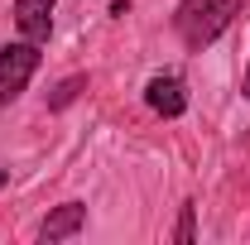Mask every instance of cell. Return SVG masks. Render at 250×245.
Masks as SVG:
<instances>
[{"mask_svg":"<svg viewBox=\"0 0 250 245\" xmlns=\"http://www.w3.org/2000/svg\"><path fill=\"white\" fill-rule=\"evenodd\" d=\"M241 15V0H178L173 10V29L192 53H202L207 43H217L226 24Z\"/></svg>","mask_w":250,"mask_h":245,"instance_id":"obj_1","label":"cell"},{"mask_svg":"<svg viewBox=\"0 0 250 245\" xmlns=\"http://www.w3.org/2000/svg\"><path fill=\"white\" fill-rule=\"evenodd\" d=\"M241 96L250 101V67H246V82H241Z\"/></svg>","mask_w":250,"mask_h":245,"instance_id":"obj_8","label":"cell"},{"mask_svg":"<svg viewBox=\"0 0 250 245\" xmlns=\"http://www.w3.org/2000/svg\"><path fill=\"white\" fill-rule=\"evenodd\" d=\"M82 87H87V77H67V82H62L58 92L48 96V106H53V111H62V106H72V101H77V92H82Z\"/></svg>","mask_w":250,"mask_h":245,"instance_id":"obj_7","label":"cell"},{"mask_svg":"<svg viewBox=\"0 0 250 245\" xmlns=\"http://www.w3.org/2000/svg\"><path fill=\"white\" fill-rule=\"evenodd\" d=\"M82 226H87V207H82V202H62V207H53L48 221L39 226V241H43V245L67 241V236H77Z\"/></svg>","mask_w":250,"mask_h":245,"instance_id":"obj_4","label":"cell"},{"mask_svg":"<svg viewBox=\"0 0 250 245\" xmlns=\"http://www.w3.org/2000/svg\"><path fill=\"white\" fill-rule=\"evenodd\" d=\"M192 212H197V207L183 202V212H178V231H173V241H178V245H192V241H197V216H192Z\"/></svg>","mask_w":250,"mask_h":245,"instance_id":"obj_6","label":"cell"},{"mask_svg":"<svg viewBox=\"0 0 250 245\" xmlns=\"http://www.w3.org/2000/svg\"><path fill=\"white\" fill-rule=\"evenodd\" d=\"M53 5L58 0H15V24L29 43H48L53 34Z\"/></svg>","mask_w":250,"mask_h":245,"instance_id":"obj_3","label":"cell"},{"mask_svg":"<svg viewBox=\"0 0 250 245\" xmlns=\"http://www.w3.org/2000/svg\"><path fill=\"white\" fill-rule=\"evenodd\" d=\"M39 72V43H10L0 48V106H10L15 96L29 87V77Z\"/></svg>","mask_w":250,"mask_h":245,"instance_id":"obj_2","label":"cell"},{"mask_svg":"<svg viewBox=\"0 0 250 245\" xmlns=\"http://www.w3.org/2000/svg\"><path fill=\"white\" fill-rule=\"evenodd\" d=\"M5 183H10V173H5V168H0V187H5Z\"/></svg>","mask_w":250,"mask_h":245,"instance_id":"obj_9","label":"cell"},{"mask_svg":"<svg viewBox=\"0 0 250 245\" xmlns=\"http://www.w3.org/2000/svg\"><path fill=\"white\" fill-rule=\"evenodd\" d=\"M145 101L154 106L159 116H168V121L188 111V96H183V82H178V77H154V82L145 87Z\"/></svg>","mask_w":250,"mask_h":245,"instance_id":"obj_5","label":"cell"}]
</instances>
